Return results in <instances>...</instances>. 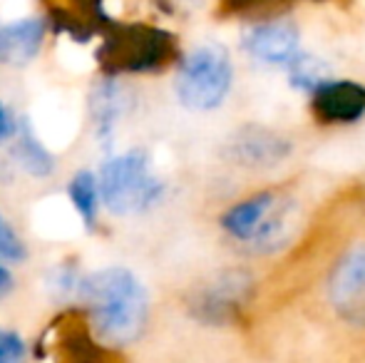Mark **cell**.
<instances>
[{"mask_svg": "<svg viewBox=\"0 0 365 363\" xmlns=\"http://www.w3.org/2000/svg\"><path fill=\"white\" fill-rule=\"evenodd\" d=\"M68 194H70V202L77 209V214L82 217L87 229L95 227V219H97V207H100L102 197H100V180H97L92 172L82 170L70 180L68 184Z\"/></svg>", "mask_w": 365, "mask_h": 363, "instance_id": "9a60e30c", "label": "cell"}, {"mask_svg": "<svg viewBox=\"0 0 365 363\" xmlns=\"http://www.w3.org/2000/svg\"><path fill=\"white\" fill-rule=\"evenodd\" d=\"M25 257H28V252H25L20 237L10 229V224L5 222L3 214H0V259L18 264V262H23Z\"/></svg>", "mask_w": 365, "mask_h": 363, "instance_id": "d6986e66", "label": "cell"}, {"mask_svg": "<svg viewBox=\"0 0 365 363\" xmlns=\"http://www.w3.org/2000/svg\"><path fill=\"white\" fill-rule=\"evenodd\" d=\"M311 112L321 125H353L365 115V88L353 80H331L313 92Z\"/></svg>", "mask_w": 365, "mask_h": 363, "instance_id": "30bf717a", "label": "cell"}, {"mask_svg": "<svg viewBox=\"0 0 365 363\" xmlns=\"http://www.w3.org/2000/svg\"><path fill=\"white\" fill-rule=\"evenodd\" d=\"M289 78L291 85L298 90L318 92L326 83H331V73L323 60L313 58V55H298L289 65Z\"/></svg>", "mask_w": 365, "mask_h": 363, "instance_id": "e0dca14e", "label": "cell"}, {"mask_svg": "<svg viewBox=\"0 0 365 363\" xmlns=\"http://www.w3.org/2000/svg\"><path fill=\"white\" fill-rule=\"evenodd\" d=\"M0 363H25V344L15 331L0 329Z\"/></svg>", "mask_w": 365, "mask_h": 363, "instance_id": "ffe728a7", "label": "cell"}, {"mask_svg": "<svg viewBox=\"0 0 365 363\" xmlns=\"http://www.w3.org/2000/svg\"><path fill=\"white\" fill-rule=\"evenodd\" d=\"M328 301L341 321L365 329V244L348 249L328 276Z\"/></svg>", "mask_w": 365, "mask_h": 363, "instance_id": "52a82bcc", "label": "cell"}, {"mask_svg": "<svg viewBox=\"0 0 365 363\" xmlns=\"http://www.w3.org/2000/svg\"><path fill=\"white\" fill-rule=\"evenodd\" d=\"M75 8H50L53 28L68 33L77 43H87L95 33H102L112 18L105 13V0H73Z\"/></svg>", "mask_w": 365, "mask_h": 363, "instance_id": "5bb4252c", "label": "cell"}, {"mask_svg": "<svg viewBox=\"0 0 365 363\" xmlns=\"http://www.w3.org/2000/svg\"><path fill=\"white\" fill-rule=\"evenodd\" d=\"M281 194L276 192H259L254 197L241 199L239 204L229 209V212L221 217V227L229 234L234 242H239L241 247L254 239V234L261 229V224L266 222V217L271 214V209L276 207Z\"/></svg>", "mask_w": 365, "mask_h": 363, "instance_id": "4fadbf2b", "label": "cell"}, {"mask_svg": "<svg viewBox=\"0 0 365 363\" xmlns=\"http://www.w3.org/2000/svg\"><path fill=\"white\" fill-rule=\"evenodd\" d=\"M293 152V145L289 137L281 132L269 130L261 125H246L239 127L234 135L226 140L224 155L239 167L249 170H271L286 162Z\"/></svg>", "mask_w": 365, "mask_h": 363, "instance_id": "ba28073f", "label": "cell"}, {"mask_svg": "<svg viewBox=\"0 0 365 363\" xmlns=\"http://www.w3.org/2000/svg\"><path fill=\"white\" fill-rule=\"evenodd\" d=\"M45 38V23L38 18H23L15 23L0 25V65L33 63Z\"/></svg>", "mask_w": 365, "mask_h": 363, "instance_id": "7c38bea8", "label": "cell"}, {"mask_svg": "<svg viewBox=\"0 0 365 363\" xmlns=\"http://www.w3.org/2000/svg\"><path fill=\"white\" fill-rule=\"evenodd\" d=\"M164 184L149 170V157L130 150L107 160L100 170V197L112 214H140L159 202Z\"/></svg>", "mask_w": 365, "mask_h": 363, "instance_id": "3957f363", "label": "cell"}, {"mask_svg": "<svg viewBox=\"0 0 365 363\" xmlns=\"http://www.w3.org/2000/svg\"><path fill=\"white\" fill-rule=\"evenodd\" d=\"M80 296L90 309V324L107 346H130L145 334L149 299L130 269L107 267L80 281Z\"/></svg>", "mask_w": 365, "mask_h": 363, "instance_id": "6da1fadb", "label": "cell"}, {"mask_svg": "<svg viewBox=\"0 0 365 363\" xmlns=\"http://www.w3.org/2000/svg\"><path fill=\"white\" fill-rule=\"evenodd\" d=\"M254 294L256 281L246 269H224L202 281L189 294L187 309L199 324L229 326L244 316Z\"/></svg>", "mask_w": 365, "mask_h": 363, "instance_id": "5b68a950", "label": "cell"}, {"mask_svg": "<svg viewBox=\"0 0 365 363\" xmlns=\"http://www.w3.org/2000/svg\"><path fill=\"white\" fill-rule=\"evenodd\" d=\"M95 336L90 316L82 311H68L53 321L43 346L53 363H127L115 346H107Z\"/></svg>", "mask_w": 365, "mask_h": 363, "instance_id": "8992f818", "label": "cell"}, {"mask_svg": "<svg viewBox=\"0 0 365 363\" xmlns=\"http://www.w3.org/2000/svg\"><path fill=\"white\" fill-rule=\"evenodd\" d=\"M15 157H18V162L25 167V172H28V175H33V177L50 175V172H53V167H55L50 152L45 150L38 140H35V135L28 130V127H23V135H20L18 147H15Z\"/></svg>", "mask_w": 365, "mask_h": 363, "instance_id": "ac0fdd59", "label": "cell"}, {"mask_svg": "<svg viewBox=\"0 0 365 363\" xmlns=\"http://www.w3.org/2000/svg\"><path fill=\"white\" fill-rule=\"evenodd\" d=\"M95 58L107 75L154 73L177 58V38L154 25L112 20L102 30V45Z\"/></svg>", "mask_w": 365, "mask_h": 363, "instance_id": "7a4b0ae2", "label": "cell"}, {"mask_svg": "<svg viewBox=\"0 0 365 363\" xmlns=\"http://www.w3.org/2000/svg\"><path fill=\"white\" fill-rule=\"evenodd\" d=\"M122 110V92L115 83H105L92 95V117L97 122V135L110 145V137L115 132V120Z\"/></svg>", "mask_w": 365, "mask_h": 363, "instance_id": "2e32d148", "label": "cell"}, {"mask_svg": "<svg viewBox=\"0 0 365 363\" xmlns=\"http://www.w3.org/2000/svg\"><path fill=\"white\" fill-rule=\"evenodd\" d=\"M13 284V279H10V272L0 264V289H8V286Z\"/></svg>", "mask_w": 365, "mask_h": 363, "instance_id": "7402d4cb", "label": "cell"}, {"mask_svg": "<svg viewBox=\"0 0 365 363\" xmlns=\"http://www.w3.org/2000/svg\"><path fill=\"white\" fill-rule=\"evenodd\" d=\"M234 80V68L226 48L217 43H204L182 60L177 73V97L187 110L207 112L217 110L226 100Z\"/></svg>", "mask_w": 365, "mask_h": 363, "instance_id": "277c9868", "label": "cell"}, {"mask_svg": "<svg viewBox=\"0 0 365 363\" xmlns=\"http://www.w3.org/2000/svg\"><path fill=\"white\" fill-rule=\"evenodd\" d=\"M298 28L289 20H264L244 35V48L251 58L266 65H289L298 58Z\"/></svg>", "mask_w": 365, "mask_h": 363, "instance_id": "9c48e42d", "label": "cell"}, {"mask_svg": "<svg viewBox=\"0 0 365 363\" xmlns=\"http://www.w3.org/2000/svg\"><path fill=\"white\" fill-rule=\"evenodd\" d=\"M298 224H301L298 202L281 194L276 207L271 209V214L266 217V222L261 224V229L254 234V239L246 244V252L256 254V257L281 252V249H284L286 244H291V239L296 237Z\"/></svg>", "mask_w": 365, "mask_h": 363, "instance_id": "8fae6325", "label": "cell"}, {"mask_svg": "<svg viewBox=\"0 0 365 363\" xmlns=\"http://www.w3.org/2000/svg\"><path fill=\"white\" fill-rule=\"evenodd\" d=\"M15 132V120L10 117V112L5 110V105L0 102V142L5 140V137H10Z\"/></svg>", "mask_w": 365, "mask_h": 363, "instance_id": "44dd1931", "label": "cell"}]
</instances>
